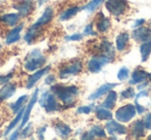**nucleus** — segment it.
Instances as JSON below:
<instances>
[{
    "label": "nucleus",
    "instance_id": "nucleus-1",
    "mask_svg": "<svg viewBox=\"0 0 151 140\" xmlns=\"http://www.w3.org/2000/svg\"><path fill=\"white\" fill-rule=\"evenodd\" d=\"M51 91L58 97V99L66 105L67 107L73 106L75 104V98L78 96L79 94V89L76 86H53L51 88Z\"/></svg>",
    "mask_w": 151,
    "mask_h": 140
},
{
    "label": "nucleus",
    "instance_id": "nucleus-2",
    "mask_svg": "<svg viewBox=\"0 0 151 140\" xmlns=\"http://www.w3.org/2000/svg\"><path fill=\"white\" fill-rule=\"evenodd\" d=\"M45 63H46L45 56L40 50L35 48V50H31L25 58L24 69L26 71H35V70L42 68Z\"/></svg>",
    "mask_w": 151,
    "mask_h": 140
},
{
    "label": "nucleus",
    "instance_id": "nucleus-3",
    "mask_svg": "<svg viewBox=\"0 0 151 140\" xmlns=\"http://www.w3.org/2000/svg\"><path fill=\"white\" fill-rule=\"evenodd\" d=\"M105 5L107 11L115 17L123 15L128 7L126 0H107Z\"/></svg>",
    "mask_w": 151,
    "mask_h": 140
},
{
    "label": "nucleus",
    "instance_id": "nucleus-4",
    "mask_svg": "<svg viewBox=\"0 0 151 140\" xmlns=\"http://www.w3.org/2000/svg\"><path fill=\"white\" fill-rule=\"evenodd\" d=\"M82 63L79 60H75L70 63H67L63 67H61L59 70V77L60 78H67L69 76L77 75L82 71Z\"/></svg>",
    "mask_w": 151,
    "mask_h": 140
},
{
    "label": "nucleus",
    "instance_id": "nucleus-5",
    "mask_svg": "<svg viewBox=\"0 0 151 140\" xmlns=\"http://www.w3.org/2000/svg\"><path fill=\"white\" fill-rule=\"evenodd\" d=\"M136 113V106H134L132 104H126L124 106L118 108V110L115 113V117L120 123H127L132 119H134Z\"/></svg>",
    "mask_w": 151,
    "mask_h": 140
},
{
    "label": "nucleus",
    "instance_id": "nucleus-6",
    "mask_svg": "<svg viewBox=\"0 0 151 140\" xmlns=\"http://www.w3.org/2000/svg\"><path fill=\"white\" fill-rule=\"evenodd\" d=\"M112 61L109 57L105 56V55H99V56H95L91 58L90 60L87 62V69L92 73H97L103 69L105 65Z\"/></svg>",
    "mask_w": 151,
    "mask_h": 140
},
{
    "label": "nucleus",
    "instance_id": "nucleus-7",
    "mask_svg": "<svg viewBox=\"0 0 151 140\" xmlns=\"http://www.w3.org/2000/svg\"><path fill=\"white\" fill-rule=\"evenodd\" d=\"M38 102H40V104L42 105L48 112H52V111L57 110L59 106L54 94L49 93V92H46V93H44V94H42V97H40Z\"/></svg>",
    "mask_w": 151,
    "mask_h": 140
},
{
    "label": "nucleus",
    "instance_id": "nucleus-8",
    "mask_svg": "<svg viewBox=\"0 0 151 140\" xmlns=\"http://www.w3.org/2000/svg\"><path fill=\"white\" fill-rule=\"evenodd\" d=\"M13 7L19 11L20 16L28 17L33 11V1L32 0H22L19 3L14 4Z\"/></svg>",
    "mask_w": 151,
    "mask_h": 140
},
{
    "label": "nucleus",
    "instance_id": "nucleus-9",
    "mask_svg": "<svg viewBox=\"0 0 151 140\" xmlns=\"http://www.w3.org/2000/svg\"><path fill=\"white\" fill-rule=\"evenodd\" d=\"M106 130L110 135H124V134L127 133V129L124 127L123 125L119 124L118 122L113 121V119H110L109 122L106 125Z\"/></svg>",
    "mask_w": 151,
    "mask_h": 140
},
{
    "label": "nucleus",
    "instance_id": "nucleus-10",
    "mask_svg": "<svg viewBox=\"0 0 151 140\" xmlns=\"http://www.w3.org/2000/svg\"><path fill=\"white\" fill-rule=\"evenodd\" d=\"M38 92H40V90H38V89H36V90L34 91V93H33V95H32L31 100H30L29 104H28V105H27V107L25 108V111H24V114H23V119H22L21 126H20V129L24 128V126H25L26 124H27L28 119H29V117H30V113H31L32 108H33L34 104H35V103L37 102Z\"/></svg>",
    "mask_w": 151,
    "mask_h": 140
},
{
    "label": "nucleus",
    "instance_id": "nucleus-11",
    "mask_svg": "<svg viewBox=\"0 0 151 140\" xmlns=\"http://www.w3.org/2000/svg\"><path fill=\"white\" fill-rule=\"evenodd\" d=\"M51 69V66H47L42 69H38L37 71H35V73H33L32 75H30L28 77V80H27V84H26V88L27 89H31L45 74H47L49 72V70Z\"/></svg>",
    "mask_w": 151,
    "mask_h": 140
},
{
    "label": "nucleus",
    "instance_id": "nucleus-12",
    "mask_svg": "<svg viewBox=\"0 0 151 140\" xmlns=\"http://www.w3.org/2000/svg\"><path fill=\"white\" fill-rule=\"evenodd\" d=\"M132 36L134 40H137V41L145 42L150 38V31H149L148 28H145V27L140 26V27L136 28V30L132 32Z\"/></svg>",
    "mask_w": 151,
    "mask_h": 140
},
{
    "label": "nucleus",
    "instance_id": "nucleus-13",
    "mask_svg": "<svg viewBox=\"0 0 151 140\" xmlns=\"http://www.w3.org/2000/svg\"><path fill=\"white\" fill-rule=\"evenodd\" d=\"M145 135V126L143 121H136L130 126V137L132 138H141Z\"/></svg>",
    "mask_w": 151,
    "mask_h": 140
},
{
    "label": "nucleus",
    "instance_id": "nucleus-14",
    "mask_svg": "<svg viewBox=\"0 0 151 140\" xmlns=\"http://www.w3.org/2000/svg\"><path fill=\"white\" fill-rule=\"evenodd\" d=\"M53 17H54V11H53V9L52 7H47L46 11L42 14V16L33 24V25L36 26V27L42 28V27H44L45 25L50 23V22L52 21Z\"/></svg>",
    "mask_w": 151,
    "mask_h": 140
},
{
    "label": "nucleus",
    "instance_id": "nucleus-15",
    "mask_svg": "<svg viewBox=\"0 0 151 140\" xmlns=\"http://www.w3.org/2000/svg\"><path fill=\"white\" fill-rule=\"evenodd\" d=\"M17 91V87L15 85L12 84H4V86L0 89V102L7 100L9 98H11Z\"/></svg>",
    "mask_w": 151,
    "mask_h": 140
},
{
    "label": "nucleus",
    "instance_id": "nucleus-16",
    "mask_svg": "<svg viewBox=\"0 0 151 140\" xmlns=\"http://www.w3.org/2000/svg\"><path fill=\"white\" fill-rule=\"evenodd\" d=\"M116 86H118V84H106V85H103L101 88H99L92 95H90V96L88 97L89 100H95V99L104 96L105 94L109 93L113 88H115Z\"/></svg>",
    "mask_w": 151,
    "mask_h": 140
},
{
    "label": "nucleus",
    "instance_id": "nucleus-17",
    "mask_svg": "<svg viewBox=\"0 0 151 140\" xmlns=\"http://www.w3.org/2000/svg\"><path fill=\"white\" fill-rule=\"evenodd\" d=\"M149 76V73H147L146 71H144L143 69L138 68L132 72V80H129V85H137L141 84L144 80H146V78Z\"/></svg>",
    "mask_w": 151,
    "mask_h": 140
},
{
    "label": "nucleus",
    "instance_id": "nucleus-18",
    "mask_svg": "<svg viewBox=\"0 0 151 140\" xmlns=\"http://www.w3.org/2000/svg\"><path fill=\"white\" fill-rule=\"evenodd\" d=\"M23 26H24L23 24H21V25H19V26H16V27L7 34L6 39H5L6 44L15 43V42H17L18 40L20 39V33H21L22 29H23Z\"/></svg>",
    "mask_w": 151,
    "mask_h": 140
},
{
    "label": "nucleus",
    "instance_id": "nucleus-19",
    "mask_svg": "<svg viewBox=\"0 0 151 140\" xmlns=\"http://www.w3.org/2000/svg\"><path fill=\"white\" fill-rule=\"evenodd\" d=\"M128 40H129V35L127 33H120L119 35L116 37V48L119 52L125 50L126 45L128 43Z\"/></svg>",
    "mask_w": 151,
    "mask_h": 140
},
{
    "label": "nucleus",
    "instance_id": "nucleus-20",
    "mask_svg": "<svg viewBox=\"0 0 151 140\" xmlns=\"http://www.w3.org/2000/svg\"><path fill=\"white\" fill-rule=\"evenodd\" d=\"M55 129H56V132L59 136L63 138H66L70 135L71 133V129L66 125V124L62 123V122H57L56 125H55Z\"/></svg>",
    "mask_w": 151,
    "mask_h": 140
},
{
    "label": "nucleus",
    "instance_id": "nucleus-21",
    "mask_svg": "<svg viewBox=\"0 0 151 140\" xmlns=\"http://www.w3.org/2000/svg\"><path fill=\"white\" fill-rule=\"evenodd\" d=\"M20 15L18 14H7V15H3L0 17V21L6 24L9 27H14L19 21Z\"/></svg>",
    "mask_w": 151,
    "mask_h": 140
},
{
    "label": "nucleus",
    "instance_id": "nucleus-22",
    "mask_svg": "<svg viewBox=\"0 0 151 140\" xmlns=\"http://www.w3.org/2000/svg\"><path fill=\"white\" fill-rule=\"evenodd\" d=\"M110 27H111V22H110V20L108 19V18H105L103 14H101V18L97 20V22H96L97 31L104 33V32L108 31Z\"/></svg>",
    "mask_w": 151,
    "mask_h": 140
},
{
    "label": "nucleus",
    "instance_id": "nucleus-23",
    "mask_svg": "<svg viewBox=\"0 0 151 140\" xmlns=\"http://www.w3.org/2000/svg\"><path fill=\"white\" fill-rule=\"evenodd\" d=\"M96 117L101 121H110L113 117V113L111 112L109 108L101 106V108L96 109Z\"/></svg>",
    "mask_w": 151,
    "mask_h": 140
},
{
    "label": "nucleus",
    "instance_id": "nucleus-24",
    "mask_svg": "<svg viewBox=\"0 0 151 140\" xmlns=\"http://www.w3.org/2000/svg\"><path fill=\"white\" fill-rule=\"evenodd\" d=\"M116 100H117V93L114 92V91H110L109 95H108L107 99L105 100V102L101 104L103 107H106V108L112 109L116 104Z\"/></svg>",
    "mask_w": 151,
    "mask_h": 140
},
{
    "label": "nucleus",
    "instance_id": "nucleus-25",
    "mask_svg": "<svg viewBox=\"0 0 151 140\" xmlns=\"http://www.w3.org/2000/svg\"><path fill=\"white\" fill-rule=\"evenodd\" d=\"M88 139H93L95 137L99 138H105L106 137V132L101 126H93L91 130L88 132Z\"/></svg>",
    "mask_w": 151,
    "mask_h": 140
},
{
    "label": "nucleus",
    "instance_id": "nucleus-26",
    "mask_svg": "<svg viewBox=\"0 0 151 140\" xmlns=\"http://www.w3.org/2000/svg\"><path fill=\"white\" fill-rule=\"evenodd\" d=\"M83 9L82 7H79V6H75V7H71V9H68L66 11H64L60 16V20L61 21H67V20L71 19L73 17H75L79 11Z\"/></svg>",
    "mask_w": 151,
    "mask_h": 140
},
{
    "label": "nucleus",
    "instance_id": "nucleus-27",
    "mask_svg": "<svg viewBox=\"0 0 151 140\" xmlns=\"http://www.w3.org/2000/svg\"><path fill=\"white\" fill-rule=\"evenodd\" d=\"M141 56H142V62H146L151 54V41H145L140 48Z\"/></svg>",
    "mask_w": 151,
    "mask_h": 140
},
{
    "label": "nucleus",
    "instance_id": "nucleus-28",
    "mask_svg": "<svg viewBox=\"0 0 151 140\" xmlns=\"http://www.w3.org/2000/svg\"><path fill=\"white\" fill-rule=\"evenodd\" d=\"M24 111H25V107L23 106L21 109H20V111H18V115L16 117V119H13V122H12V123L9 125V127H7L6 131H5V135H7V134H9V132H11L13 129H15V127L18 125V124L20 123V121H22V119H23Z\"/></svg>",
    "mask_w": 151,
    "mask_h": 140
},
{
    "label": "nucleus",
    "instance_id": "nucleus-29",
    "mask_svg": "<svg viewBox=\"0 0 151 140\" xmlns=\"http://www.w3.org/2000/svg\"><path fill=\"white\" fill-rule=\"evenodd\" d=\"M27 99H28L27 95H24V96L20 97V98L16 101V103L11 104V108H12V110H13V112L16 113V112H18V111H20V109L24 106V103L26 102V100H27Z\"/></svg>",
    "mask_w": 151,
    "mask_h": 140
},
{
    "label": "nucleus",
    "instance_id": "nucleus-30",
    "mask_svg": "<svg viewBox=\"0 0 151 140\" xmlns=\"http://www.w3.org/2000/svg\"><path fill=\"white\" fill-rule=\"evenodd\" d=\"M104 1H105V0H92V1H90V2L84 7V9H86L87 11H90L91 13V11H95Z\"/></svg>",
    "mask_w": 151,
    "mask_h": 140
},
{
    "label": "nucleus",
    "instance_id": "nucleus-31",
    "mask_svg": "<svg viewBox=\"0 0 151 140\" xmlns=\"http://www.w3.org/2000/svg\"><path fill=\"white\" fill-rule=\"evenodd\" d=\"M136 96V92H134V90L132 88V87H129V88H127L126 90H124L123 92L121 93V98L122 99H129V98H132V97Z\"/></svg>",
    "mask_w": 151,
    "mask_h": 140
},
{
    "label": "nucleus",
    "instance_id": "nucleus-32",
    "mask_svg": "<svg viewBox=\"0 0 151 140\" xmlns=\"http://www.w3.org/2000/svg\"><path fill=\"white\" fill-rule=\"evenodd\" d=\"M128 75H129V70L126 67H122L119 71H118L117 77L119 80H125L128 77Z\"/></svg>",
    "mask_w": 151,
    "mask_h": 140
},
{
    "label": "nucleus",
    "instance_id": "nucleus-33",
    "mask_svg": "<svg viewBox=\"0 0 151 140\" xmlns=\"http://www.w3.org/2000/svg\"><path fill=\"white\" fill-rule=\"evenodd\" d=\"M143 123L146 129H151V112L147 113L143 119Z\"/></svg>",
    "mask_w": 151,
    "mask_h": 140
},
{
    "label": "nucleus",
    "instance_id": "nucleus-34",
    "mask_svg": "<svg viewBox=\"0 0 151 140\" xmlns=\"http://www.w3.org/2000/svg\"><path fill=\"white\" fill-rule=\"evenodd\" d=\"M92 110V106H82L78 109L79 113H90Z\"/></svg>",
    "mask_w": 151,
    "mask_h": 140
},
{
    "label": "nucleus",
    "instance_id": "nucleus-35",
    "mask_svg": "<svg viewBox=\"0 0 151 140\" xmlns=\"http://www.w3.org/2000/svg\"><path fill=\"white\" fill-rule=\"evenodd\" d=\"M134 106H136V109H137V112L140 113V114H142V113H144L145 111H146V108H145L144 106H142V105L139 104L138 100H136V103H134Z\"/></svg>",
    "mask_w": 151,
    "mask_h": 140
},
{
    "label": "nucleus",
    "instance_id": "nucleus-36",
    "mask_svg": "<svg viewBox=\"0 0 151 140\" xmlns=\"http://www.w3.org/2000/svg\"><path fill=\"white\" fill-rule=\"evenodd\" d=\"M84 34L85 35H95V32L93 31V28H92V25H88L84 30Z\"/></svg>",
    "mask_w": 151,
    "mask_h": 140
},
{
    "label": "nucleus",
    "instance_id": "nucleus-37",
    "mask_svg": "<svg viewBox=\"0 0 151 140\" xmlns=\"http://www.w3.org/2000/svg\"><path fill=\"white\" fill-rule=\"evenodd\" d=\"M83 38L82 34H73V35H70L68 37H66L67 40H81Z\"/></svg>",
    "mask_w": 151,
    "mask_h": 140
},
{
    "label": "nucleus",
    "instance_id": "nucleus-38",
    "mask_svg": "<svg viewBox=\"0 0 151 140\" xmlns=\"http://www.w3.org/2000/svg\"><path fill=\"white\" fill-rule=\"evenodd\" d=\"M12 76H13V74H9V75H6V76H0V84L1 85L6 84V82L12 78Z\"/></svg>",
    "mask_w": 151,
    "mask_h": 140
},
{
    "label": "nucleus",
    "instance_id": "nucleus-39",
    "mask_svg": "<svg viewBox=\"0 0 151 140\" xmlns=\"http://www.w3.org/2000/svg\"><path fill=\"white\" fill-rule=\"evenodd\" d=\"M145 23V20L144 19H140V20H137L136 22H134V28H138L140 27V26H142L143 24Z\"/></svg>",
    "mask_w": 151,
    "mask_h": 140
},
{
    "label": "nucleus",
    "instance_id": "nucleus-40",
    "mask_svg": "<svg viewBox=\"0 0 151 140\" xmlns=\"http://www.w3.org/2000/svg\"><path fill=\"white\" fill-rule=\"evenodd\" d=\"M32 129V127H31V125H28L27 127H25V129H24V131H23V133H22V135L23 136H27L28 135V133H29V131Z\"/></svg>",
    "mask_w": 151,
    "mask_h": 140
},
{
    "label": "nucleus",
    "instance_id": "nucleus-41",
    "mask_svg": "<svg viewBox=\"0 0 151 140\" xmlns=\"http://www.w3.org/2000/svg\"><path fill=\"white\" fill-rule=\"evenodd\" d=\"M55 82V77H54V75H50V76H48L47 77V80H46V84H49V85H51V84H53V82Z\"/></svg>",
    "mask_w": 151,
    "mask_h": 140
},
{
    "label": "nucleus",
    "instance_id": "nucleus-42",
    "mask_svg": "<svg viewBox=\"0 0 151 140\" xmlns=\"http://www.w3.org/2000/svg\"><path fill=\"white\" fill-rule=\"evenodd\" d=\"M147 95H148V93H147L146 91H142V92H140L139 94L136 95V99H139V98H141V97H146Z\"/></svg>",
    "mask_w": 151,
    "mask_h": 140
},
{
    "label": "nucleus",
    "instance_id": "nucleus-43",
    "mask_svg": "<svg viewBox=\"0 0 151 140\" xmlns=\"http://www.w3.org/2000/svg\"><path fill=\"white\" fill-rule=\"evenodd\" d=\"M147 86H148V82H145V84H143V85H141V86H139L138 89H139V90H142L143 88H146Z\"/></svg>",
    "mask_w": 151,
    "mask_h": 140
},
{
    "label": "nucleus",
    "instance_id": "nucleus-44",
    "mask_svg": "<svg viewBox=\"0 0 151 140\" xmlns=\"http://www.w3.org/2000/svg\"><path fill=\"white\" fill-rule=\"evenodd\" d=\"M45 1H46V0H40V4H42V3H44Z\"/></svg>",
    "mask_w": 151,
    "mask_h": 140
},
{
    "label": "nucleus",
    "instance_id": "nucleus-45",
    "mask_svg": "<svg viewBox=\"0 0 151 140\" xmlns=\"http://www.w3.org/2000/svg\"><path fill=\"white\" fill-rule=\"evenodd\" d=\"M149 31H150V38H151V28L149 29Z\"/></svg>",
    "mask_w": 151,
    "mask_h": 140
},
{
    "label": "nucleus",
    "instance_id": "nucleus-46",
    "mask_svg": "<svg viewBox=\"0 0 151 140\" xmlns=\"http://www.w3.org/2000/svg\"><path fill=\"white\" fill-rule=\"evenodd\" d=\"M149 139H151V136H150V137H149Z\"/></svg>",
    "mask_w": 151,
    "mask_h": 140
}]
</instances>
